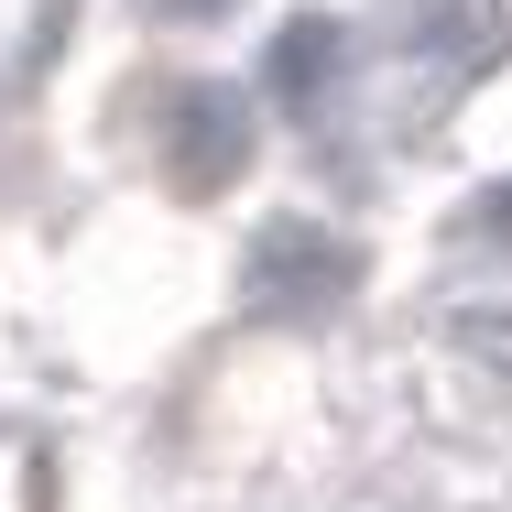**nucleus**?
I'll list each match as a JSON object with an SVG mask.
<instances>
[{"mask_svg":"<svg viewBox=\"0 0 512 512\" xmlns=\"http://www.w3.org/2000/svg\"><path fill=\"white\" fill-rule=\"evenodd\" d=\"M240 142H251V120H240V99L229 88H197L186 99V120H175V186H229V164H240Z\"/></svg>","mask_w":512,"mask_h":512,"instance_id":"1","label":"nucleus"},{"mask_svg":"<svg viewBox=\"0 0 512 512\" xmlns=\"http://www.w3.org/2000/svg\"><path fill=\"white\" fill-rule=\"evenodd\" d=\"M327 284H338V251L316 229H273L251 251V295H327Z\"/></svg>","mask_w":512,"mask_h":512,"instance_id":"2","label":"nucleus"},{"mask_svg":"<svg viewBox=\"0 0 512 512\" xmlns=\"http://www.w3.org/2000/svg\"><path fill=\"white\" fill-rule=\"evenodd\" d=\"M316 66H327V22H295L273 55V88H316Z\"/></svg>","mask_w":512,"mask_h":512,"instance_id":"3","label":"nucleus"},{"mask_svg":"<svg viewBox=\"0 0 512 512\" xmlns=\"http://www.w3.org/2000/svg\"><path fill=\"white\" fill-rule=\"evenodd\" d=\"M458 338H469V349H480V360H502V371H512V327H491V316H469V327H458Z\"/></svg>","mask_w":512,"mask_h":512,"instance_id":"4","label":"nucleus"},{"mask_svg":"<svg viewBox=\"0 0 512 512\" xmlns=\"http://www.w3.org/2000/svg\"><path fill=\"white\" fill-rule=\"evenodd\" d=\"M153 11H175V22H207V11H229V0H153Z\"/></svg>","mask_w":512,"mask_h":512,"instance_id":"5","label":"nucleus"},{"mask_svg":"<svg viewBox=\"0 0 512 512\" xmlns=\"http://www.w3.org/2000/svg\"><path fill=\"white\" fill-rule=\"evenodd\" d=\"M491 229H502V240H512V186H502V197H491Z\"/></svg>","mask_w":512,"mask_h":512,"instance_id":"6","label":"nucleus"}]
</instances>
